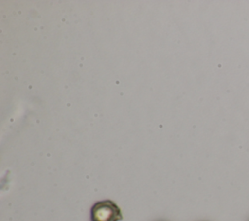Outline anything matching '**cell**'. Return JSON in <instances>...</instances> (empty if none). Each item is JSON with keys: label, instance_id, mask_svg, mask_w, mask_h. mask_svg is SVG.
<instances>
[{"label": "cell", "instance_id": "6da1fadb", "mask_svg": "<svg viewBox=\"0 0 249 221\" xmlns=\"http://www.w3.org/2000/svg\"><path fill=\"white\" fill-rule=\"evenodd\" d=\"M91 221H121L123 215L120 207L112 201L95 203L90 210Z\"/></svg>", "mask_w": 249, "mask_h": 221}]
</instances>
